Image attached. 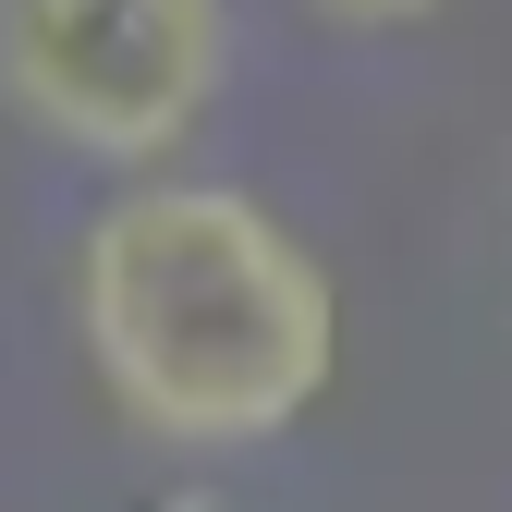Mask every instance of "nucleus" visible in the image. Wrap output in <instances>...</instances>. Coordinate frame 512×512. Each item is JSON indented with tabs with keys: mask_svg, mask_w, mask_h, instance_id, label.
<instances>
[{
	"mask_svg": "<svg viewBox=\"0 0 512 512\" xmlns=\"http://www.w3.org/2000/svg\"><path fill=\"white\" fill-rule=\"evenodd\" d=\"M232 86V0H0V110L98 171H159Z\"/></svg>",
	"mask_w": 512,
	"mask_h": 512,
	"instance_id": "nucleus-2",
	"label": "nucleus"
},
{
	"mask_svg": "<svg viewBox=\"0 0 512 512\" xmlns=\"http://www.w3.org/2000/svg\"><path fill=\"white\" fill-rule=\"evenodd\" d=\"M305 13H330L354 37H391V25H427V13H452V0H305Z\"/></svg>",
	"mask_w": 512,
	"mask_h": 512,
	"instance_id": "nucleus-3",
	"label": "nucleus"
},
{
	"mask_svg": "<svg viewBox=\"0 0 512 512\" xmlns=\"http://www.w3.org/2000/svg\"><path fill=\"white\" fill-rule=\"evenodd\" d=\"M74 330L110 415L171 452H256L317 415L342 293L317 244L244 183H122L74 244Z\"/></svg>",
	"mask_w": 512,
	"mask_h": 512,
	"instance_id": "nucleus-1",
	"label": "nucleus"
}]
</instances>
